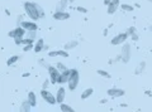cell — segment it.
I'll use <instances>...</instances> for the list:
<instances>
[{
  "instance_id": "cell-35",
  "label": "cell",
  "mask_w": 152,
  "mask_h": 112,
  "mask_svg": "<svg viewBox=\"0 0 152 112\" xmlns=\"http://www.w3.org/2000/svg\"><path fill=\"white\" fill-rule=\"evenodd\" d=\"M16 22H18V25H20V23L23 22V18L22 16H18V18H16Z\"/></svg>"
},
{
  "instance_id": "cell-25",
  "label": "cell",
  "mask_w": 152,
  "mask_h": 112,
  "mask_svg": "<svg viewBox=\"0 0 152 112\" xmlns=\"http://www.w3.org/2000/svg\"><path fill=\"white\" fill-rule=\"evenodd\" d=\"M36 30H29V32H27V34H25V37H27V38H31V39H33L34 40L36 39Z\"/></svg>"
},
{
  "instance_id": "cell-32",
  "label": "cell",
  "mask_w": 152,
  "mask_h": 112,
  "mask_svg": "<svg viewBox=\"0 0 152 112\" xmlns=\"http://www.w3.org/2000/svg\"><path fill=\"white\" fill-rule=\"evenodd\" d=\"M48 56L49 57H57L58 56V51H49L48 52Z\"/></svg>"
},
{
  "instance_id": "cell-36",
  "label": "cell",
  "mask_w": 152,
  "mask_h": 112,
  "mask_svg": "<svg viewBox=\"0 0 152 112\" xmlns=\"http://www.w3.org/2000/svg\"><path fill=\"white\" fill-rule=\"evenodd\" d=\"M130 38H132V40H134V42H136V40H138V35H137V34H134L133 37H130Z\"/></svg>"
},
{
  "instance_id": "cell-33",
  "label": "cell",
  "mask_w": 152,
  "mask_h": 112,
  "mask_svg": "<svg viewBox=\"0 0 152 112\" xmlns=\"http://www.w3.org/2000/svg\"><path fill=\"white\" fill-rule=\"evenodd\" d=\"M49 83H51V80H46V81L43 82V87H42V88L47 89V88H48V86H49Z\"/></svg>"
},
{
  "instance_id": "cell-29",
  "label": "cell",
  "mask_w": 152,
  "mask_h": 112,
  "mask_svg": "<svg viewBox=\"0 0 152 112\" xmlns=\"http://www.w3.org/2000/svg\"><path fill=\"white\" fill-rule=\"evenodd\" d=\"M58 56H61V57H63V58H67L69 57V53H67V51L66 49H60V51H58Z\"/></svg>"
},
{
  "instance_id": "cell-8",
  "label": "cell",
  "mask_w": 152,
  "mask_h": 112,
  "mask_svg": "<svg viewBox=\"0 0 152 112\" xmlns=\"http://www.w3.org/2000/svg\"><path fill=\"white\" fill-rule=\"evenodd\" d=\"M70 73H71V69H69V68H67L66 70H63V72H61L60 76H58V78H57V85H67Z\"/></svg>"
},
{
  "instance_id": "cell-21",
  "label": "cell",
  "mask_w": 152,
  "mask_h": 112,
  "mask_svg": "<svg viewBox=\"0 0 152 112\" xmlns=\"http://www.w3.org/2000/svg\"><path fill=\"white\" fill-rule=\"evenodd\" d=\"M146 68V62H141V63L138 64V67L136 68V74H141L143 70Z\"/></svg>"
},
{
  "instance_id": "cell-13",
  "label": "cell",
  "mask_w": 152,
  "mask_h": 112,
  "mask_svg": "<svg viewBox=\"0 0 152 112\" xmlns=\"http://www.w3.org/2000/svg\"><path fill=\"white\" fill-rule=\"evenodd\" d=\"M53 19L54 20H67L70 19V14L67 13V11H56V13L53 14Z\"/></svg>"
},
{
  "instance_id": "cell-26",
  "label": "cell",
  "mask_w": 152,
  "mask_h": 112,
  "mask_svg": "<svg viewBox=\"0 0 152 112\" xmlns=\"http://www.w3.org/2000/svg\"><path fill=\"white\" fill-rule=\"evenodd\" d=\"M31 49H34V43H31V44H25L23 47V52H29Z\"/></svg>"
},
{
  "instance_id": "cell-16",
  "label": "cell",
  "mask_w": 152,
  "mask_h": 112,
  "mask_svg": "<svg viewBox=\"0 0 152 112\" xmlns=\"http://www.w3.org/2000/svg\"><path fill=\"white\" fill-rule=\"evenodd\" d=\"M79 45V42L77 40H70V42H67L65 45H63V48L66 49V51H71V49L76 48Z\"/></svg>"
},
{
  "instance_id": "cell-14",
  "label": "cell",
  "mask_w": 152,
  "mask_h": 112,
  "mask_svg": "<svg viewBox=\"0 0 152 112\" xmlns=\"http://www.w3.org/2000/svg\"><path fill=\"white\" fill-rule=\"evenodd\" d=\"M67 5H69V0H60L56 4V11H66Z\"/></svg>"
},
{
  "instance_id": "cell-28",
  "label": "cell",
  "mask_w": 152,
  "mask_h": 112,
  "mask_svg": "<svg viewBox=\"0 0 152 112\" xmlns=\"http://www.w3.org/2000/svg\"><path fill=\"white\" fill-rule=\"evenodd\" d=\"M56 67L58 68V70H60V72H63V70H66V69H67V68L65 67V64L61 63V62H58V63H56Z\"/></svg>"
},
{
  "instance_id": "cell-7",
  "label": "cell",
  "mask_w": 152,
  "mask_h": 112,
  "mask_svg": "<svg viewBox=\"0 0 152 112\" xmlns=\"http://www.w3.org/2000/svg\"><path fill=\"white\" fill-rule=\"evenodd\" d=\"M47 70L49 73V78H51V85H56L57 83V78L60 76V70H58L57 67H52V66H48Z\"/></svg>"
},
{
  "instance_id": "cell-37",
  "label": "cell",
  "mask_w": 152,
  "mask_h": 112,
  "mask_svg": "<svg viewBox=\"0 0 152 112\" xmlns=\"http://www.w3.org/2000/svg\"><path fill=\"white\" fill-rule=\"evenodd\" d=\"M103 1H104V4H105V5H109V4H110V1H112V0H103Z\"/></svg>"
},
{
  "instance_id": "cell-39",
  "label": "cell",
  "mask_w": 152,
  "mask_h": 112,
  "mask_svg": "<svg viewBox=\"0 0 152 112\" xmlns=\"http://www.w3.org/2000/svg\"><path fill=\"white\" fill-rule=\"evenodd\" d=\"M150 30H151V32H152V25H150Z\"/></svg>"
},
{
  "instance_id": "cell-34",
  "label": "cell",
  "mask_w": 152,
  "mask_h": 112,
  "mask_svg": "<svg viewBox=\"0 0 152 112\" xmlns=\"http://www.w3.org/2000/svg\"><path fill=\"white\" fill-rule=\"evenodd\" d=\"M22 42H23V38H14V43L16 45H22Z\"/></svg>"
},
{
  "instance_id": "cell-9",
  "label": "cell",
  "mask_w": 152,
  "mask_h": 112,
  "mask_svg": "<svg viewBox=\"0 0 152 112\" xmlns=\"http://www.w3.org/2000/svg\"><path fill=\"white\" fill-rule=\"evenodd\" d=\"M119 6H120V0H112L110 4L107 5V13L109 15L114 14L118 10V8H119Z\"/></svg>"
},
{
  "instance_id": "cell-4",
  "label": "cell",
  "mask_w": 152,
  "mask_h": 112,
  "mask_svg": "<svg viewBox=\"0 0 152 112\" xmlns=\"http://www.w3.org/2000/svg\"><path fill=\"white\" fill-rule=\"evenodd\" d=\"M41 96H42V98H43L44 101L47 102L48 105H51V106H53V105H56V103H57L56 96H53V94L51 93L48 89L42 88V89H41Z\"/></svg>"
},
{
  "instance_id": "cell-11",
  "label": "cell",
  "mask_w": 152,
  "mask_h": 112,
  "mask_svg": "<svg viewBox=\"0 0 152 112\" xmlns=\"http://www.w3.org/2000/svg\"><path fill=\"white\" fill-rule=\"evenodd\" d=\"M107 93H108V96H110V97H122L125 94V91L122 88H109L107 91Z\"/></svg>"
},
{
  "instance_id": "cell-24",
  "label": "cell",
  "mask_w": 152,
  "mask_h": 112,
  "mask_svg": "<svg viewBox=\"0 0 152 112\" xmlns=\"http://www.w3.org/2000/svg\"><path fill=\"white\" fill-rule=\"evenodd\" d=\"M98 74H99V76H101V77H104V78H108V80H109V78H112L110 74H109L107 70H103V69H98Z\"/></svg>"
},
{
  "instance_id": "cell-1",
  "label": "cell",
  "mask_w": 152,
  "mask_h": 112,
  "mask_svg": "<svg viewBox=\"0 0 152 112\" xmlns=\"http://www.w3.org/2000/svg\"><path fill=\"white\" fill-rule=\"evenodd\" d=\"M24 10H25V14L29 16V19H31V20L37 22L38 19H41L39 11H38V8H37V3L25 1L24 3Z\"/></svg>"
},
{
  "instance_id": "cell-5",
  "label": "cell",
  "mask_w": 152,
  "mask_h": 112,
  "mask_svg": "<svg viewBox=\"0 0 152 112\" xmlns=\"http://www.w3.org/2000/svg\"><path fill=\"white\" fill-rule=\"evenodd\" d=\"M25 34H27V30L22 27V25H18L15 29H13V30H10L9 33H8V37H10V38H24Z\"/></svg>"
},
{
  "instance_id": "cell-3",
  "label": "cell",
  "mask_w": 152,
  "mask_h": 112,
  "mask_svg": "<svg viewBox=\"0 0 152 112\" xmlns=\"http://www.w3.org/2000/svg\"><path fill=\"white\" fill-rule=\"evenodd\" d=\"M130 58H132V47H130V44L124 43L120 51V61L127 64L130 61Z\"/></svg>"
},
{
  "instance_id": "cell-30",
  "label": "cell",
  "mask_w": 152,
  "mask_h": 112,
  "mask_svg": "<svg viewBox=\"0 0 152 112\" xmlns=\"http://www.w3.org/2000/svg\"><path fill=\"white\" fill-rule=\"evenodd\" d=\"M37 8H38V11H39V15H41V19L42 18H44V10H43V8L39 6V4H37Z\"/></svg>"
},
{
  "instance_id": "cell-15",
  "label": "cell",
  "mask_w": 152,
  "mask_h": 112,
  "mask_svg": "<svg viewBox=\"0 0 152 112\" xmlns=\"http://www.w3.org/2000/svg\"><path fill=\"white\" fill-rule=\"evenodd\" d=\"M44 47H46V45H44V40L42 39V38L38 39L37 42L34 43V52L36 53H41L44 49Z\"/></svg>"
},
{
  "instance_id": "cell-17",
  "label": "cell",
  "mask_w": 152,
  "mask_h": 112,
  "mask_svg": "<svg viewBox=\"0 0 152 112\" xmlns=\"http://www.w3.org/2000/svg\"><path fill=\"white\" fill-rule=\"evenodd\" d=\"M27 99L31 102L32 107H36L37 106V97H36V93L34 92H32V91H31V92L28 93V98Z\"/></svg>"
},
{
  "instance_id": "cell-23",
  "label": "cell",
  "mask_w": 152,
  "mask_h": 112,
  "mask_svg": "<svg viewBox=\"0 0 152 112\" xmlns=\"http://www.w3.org/2000/svg\"><path fill=\"white\" fill-rule=\"evenodd\" d=\"M18 61H19V56H13V57H10L9 59H8L6 64H8V66H13L14 63H16Z\"/></svg>"
},
{
  "instance_id": "cell-20",
  "label": "cell",
  "mask_w": 152,
  "mask_h": 112,
  "mask_svg": "<svg viewBox=\"0 0 152 112\" xmlns=\"http://www.w3.org/2000/svg\"><path fill=\"white\" fill-rule=\"evenodd\" d=\"M60 110L63 112H72L74 111V108L70 105H66V103H63V102L60 103Z\"/></svg>"
},
{
  "instance_id": "cell-12",
  "label": "cell",
  "mask_w": 152,
  "mask_h": 112,
  "mask_svg": "<svg viewBox=\"0 0 152 112\" xmlns=\"http://www.w3.org/2000/svg\"><path fill=\"white\" fill-rule=\"evenodd\" d=\"M65 97H66V89H65V87L61 86L60 88L57 89V93H56V99H57V103H58V105L65 101Z\"/></svg>"
},
{
  "instance_id": "cell-6",
  "label": "cell",
  "mask_w": 152,
  "mask_h": 112,
  "mask_svg": "<svg viewBox=\"0 0 152 112\" xmlns=\"http://www.w3.org/2000/svg\"><path fill=\"white\" fill-rule=\"evenodd\" d=\"M128 33H119V34H117L114 38H112L110 40V44L112 45H120V44H124L125 40L128 39Z\"/></svg>"
},
{
  "instance_id": "cell-27",
  "label": "cell",
  "mask_w": 152,
  "mask_h": 112,
  "mask_svg": "<svg viewBox=\"0 0 152 112\" xmlns=\"http://www.w3.org/2000/svg\"><path fill=\"white\" fill-rule=\"evenodd\" d=\"M127 33H128L129 37H133L134 34H137V33H136V28H134V27H129L128 30H127Z\"/></svg>"
},
{
  "instance_id": "cell-40",
  "label": "cell",
  "mask_w": 152,
  "mask_h": 112,
  "mask_svg": "<svg viewBox=\"0 0 152 112\" xmlns=\"http://www.w3.org/2000/svg\"><path fill=\"white\" fill-rule=\"evenodd\" d=\"M147 1H150V3H152V0H147Z\"/></svg>"
},
{
  "instance_id": "cell-2",
  "label": "cell",
  "mask_w": 152,
  "mask_h": 112,
  "mask_svg": "<svg viewBox=\"0 0 152 112\" xmlns=\"http://www.w3.org/2000/svg\"><path fill=\"white\" fill-rule=\"evenodd\" d=\"M79 82H80V73L77 69H71V73H70V77H69V82H67V87H69L70 91H75L79 86Z\"/></svg>"
},
{
  "instance_id": "cell-19",
  "label": "cell",
  "mask_w": 152,
  "mask_h": 112,
  "mask_svg": "<svg viewBox=\"0 0 152 112\" xmlns=\"http://www.w3.org/2000/svg\"><path fill=\"white\" fill-rule=\"evenodd\" d=\"M92 93H94V89H92V88H86V89L81 93V99H86V98H89Z\"/></svg>"
},
{
  "instance_id": "cell-22",
  "label": "cell",
  "mask_w": 152,
  "mask_h": 112,
  "mask_svg": "<svg viewBox=\"0 0 152 112\" xmlns=\"http://www.w3.org/2000/svg\"><path fill=\"white\" fill-rule=\"evenodd\" d=\"M120 8H122V10H124V11H132L134 10V6L133 5H129V4H120Z\"/></svg>"
},
{
  "instance_id": "cell-38",
  "label": "cell",
  "mask_w": 152,
  "mask_h": 112,
  "mask_svg": "<svg viewBox=\"0 0 152 112\" xmlns=\"http://www.w3.org/2000/svg\"><path fill=\"white\" fill-rule=\"evenodd\" d=\"M74 1H75V0H69V3H71V4H72Z\"/></svg>"
},
{
  "instance_id": "cell-10",
  "label": "cell",
  "mask_w": 152,
  "mask_h": 112,
  "mask_svg": "<svg viewBox=\"0 0 152 112\" xmlns=\"http://www.w3.org/2000/svg\"><path fill=\"white\" fill-rule=\"evenodd\" d=\"M20 25H22L27 32H29V30H36L37 32V29H38V25L36 24L34 20H28V22L23 20V22L20 23Z\"/></svg>"
},
{
  "instance_id": "cell-18",
  "label": "cell",
  "mask_w": 152,
  "mask_h": 112,
  "mask_svg": "<svg viewBox=\"0 0 152 112\" xmlns=\"http://www.w3.org/2000/svg\"><path fill=\"white\" fill-rule=\"evenodd\" d=\"M32 108V105H31V102L28 101V99H25V101H23V103L20 105V111H25V112H28V111H31Z\"/></svg>"
},
{
  "instance_id": "cell-31",
  "label": "cell",
  "mask_w": 152,
  "mask_h": 112,
  "mask_svg": "<svg viewBox=\"0 0 152 112\" xmlns=\"http://www.w3.org/2000/svg\"><path fill=\"white\" fill-rule=\"evenodd\" d=\"M76 10L80 11V13H84V14L87 13V9H86V8H84V6H77V8H76Z\"/></svg>"
}]
</instances>
